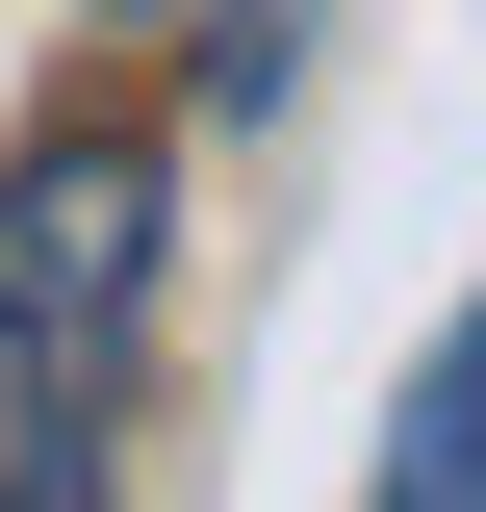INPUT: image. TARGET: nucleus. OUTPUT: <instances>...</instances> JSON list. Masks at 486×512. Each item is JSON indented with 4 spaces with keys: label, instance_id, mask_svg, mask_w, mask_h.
<instances>
[{
    "label": "nucleus",
    "instance_id": "obj_2",
    "mask_svg": "<svg viewBox=\"0 0 486 512\" xmlns=\"http://www.w3.org/2000/svg\"><path fill=\"white\" fill-rule=\"evenodd\" d=\"M359 512H486V282H461V333L384 384V487Z\"/></svg>",
    "mask_w": 486,
    "mask_h": 512
},
{
    "label": "nucleus",
    "instance_id": "obj_1",
    "mask_svg": "<svg viewBox=\"0 0 486 512\" xmlns=\"http://www.w3.org/2000/svg\"><path fill=\"white\" fill-rule=\"evenodd\" d=\"M154 231H180V154H154V128H26V154H0V359L103 384L128 308H154Z\"/></svg>",
    "mask_w": 486,
    "mask_h": 512
},
{
    "label": "nucleus",
    "instance_id": "obj_3",
    "mask_svg": "<svg viewBox=\"0 0 486 512\" xmlns=\"http://www.w3.org/2000/svg\"><path fill=\"white\" fill-rule=\"evenodd\" d=\"M103 26H180V0H103Z\"/></svg>",
    "mask_w": 486,
    "mask_h": 512
}]
</instances>
